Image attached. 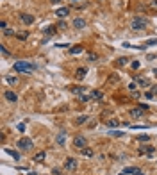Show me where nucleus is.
<instances>
[{"instance_id":"nucleus-1","label":"nucleus","mask_w":157,"mask_h":175,"mask_svg":"<svg viewBox=\"0 0 157 175\" xmlns=\"http://www.w3.org/2000/svg\"><path fill=\"white\" fill-rule=\"evenodd\" d=\"M13 70L18 71V73H22V71H23V73H27V71H34L36 66H34V65H30V63H23V61H18V63H14Z\"/></svg>"},{"instance_id":"nucleus-2","label":"nucleus","mask_w":157,"mask_h":175,"mask_svg":"<svg viewBox=\"0 0 157 175\" xmlns=\"http://www.w3.org/2000/svg\"><path fill=\"white\" fill-rule=\"evenodd\" d=\"M146 25H148V20H146L145 16H136L134 20H132V23H130V27H132V30H143Z\"/></svg>"},{"instance_id":"nucleus-3","label":"nucleus","mask_w":157,"mask_h":175,"mask_svg":"<svg viewBox=\"0 0 157 175\" xmlns=\"http://www.w3.org/2000/svg\"><path fill=\"white\" fill-rule=\"evenodd\" d=\"M18 148L20 150H30L32 148V139L30 138H22L18 141Z\"/></svg>"},{"instance_id":"nucleus-4","label":"nucleus","mask_w":157,"mask_h":175,"mask_svg":"<svg viewBox=\"0 0 157 175\" xmlns=\"http://www.w3.org/2000/svg\"><path fill=\"white\" fill-rule=\"evenodd\" d=\"M73 145H75V148L82 150V148H86L88 141H86V138H84V136H75V138H73Z\"/></svg>"},{"instance_id":"nucleus-5","label":"nucleus","mask_w":157,"mask_h":175,"mask_svg":"<svg viewBox=\"0 0 157 175\" xmlns=\"http://www.w3.org/2000/svg\"><path fill=\"white\" fill-rule=\"evenodd\" d=\"M77 166H79V164H77V159H73V157H68L66 163H64V168H66L68 172H75Z\"/></svg>"},{"instance_id":"nucleus-6","label":"nucleus","mask_w":157,"mask_h":175,"mask_svg":"<svg viewBox=\"0 0 157 175\" xmlns=\"http://www.w3.org/2000/svg\"><path fill=\"white\" fill-rule=\"evenodd\" d=\"M4 98H5L7 102H13V104H14V102L18 100V95L14 93V91H11V89H7V91H4Z\"/></svg>"},{"instance_id":"nucleus-7","label":"nucleus","mask_w":157,"mask_h":175,"mask_svg":"<svg viewBox=\"0 0 157 175\" xmlns=\"http://www.w3.org/2000/svg\"><path fill=\"white\" fill-rule=\"evenodd\" d=\"M20 22L25 23V25H30V23H34V16L32 14H20Z\"/></svg>"},{"instance_id":"nucleus-8","label":"nucleus","mask_w":157,"mask_h":175,"mask_svg":"<svg viewBox=\"0 0 157 175\" xmlns=\"http://www.w3.org/2000/svg\"><path fill=\"white\" fill-rule=\"evenodd\" d=\"M134 79H136V82H138V86H139V88H148V86H150L148 79H145V77H138V75H136Z\"/></svg>"},{"instance_id":"nucleus-9","label":"nucleus","mask_w":157,"mask_h":175,"mask_svg":"<svg viewBox=\"0 0 157 175\" xmlns=\"http://www.w3.org/2000/svg\"><path fill=\"white\" fill-rule=\"evenodd\" d=\"M70 14V9L68 7H61V9H57V11H56V16L57 18H66Z\"/></svg>"},{"instance_id":"nucleus-10","label":"nucleus","mask_w":157,"mask_h":175,"mask_svg":"<svg viewBox=\"0 0 157 175\" xmlns=\"http://www.w3.org/2000/svg\"><path fill=\"white\" fill-rule=\"evenodd\" d=\"M129 115H130L132 118H141V116H143V109H141V107H136V109H130V111H129Z\"/></svg>"},{"instance_id":"nucleus-11","label":"nucleus","mask_w":157,"mask_h":175,"mask_svg":"<svg viewBox=\"0 0 157 175\" xmlns=\"http://www.w3.org/2000/svg\"><path fill=\"white\" fill-rule=\"evenodd\" d=\"M86 75H88V70H86V68H79V70L75 71V79H79V80H82Z\"/></svg>"},{"instance_id":"nucleus-12","label":"nucleus","mask_w":157,"mask_h":175,"mask_svg":"<svg viewBox=\"0 0 157 175\" xmlns=\"http://www.w3.org/2000/svg\"><path fill=\"white\" fill-rule=\"evenodd\" d=\"M152 152H154V147L152 145H141L139 147V154H148V156H150Z\"/></svg>"},{"instance_id":"nucleus-13","label":"nucleus","mask_w":157,"mask_h":175,"mask_svg":"<svg viewBox=\"0 0 157 175\" xmlns=\"http://www.w3.org/2000/svg\"><path fill=\"white\" fill-rule=\"evenodd\" d=\"M73 27H75V29H84L86 27V22L82 18H75V20H73Z\"/></svg>"},{"instance_id":"nucleus-14","label":"nucleus","mask_w":157,"mask_h":175,"mask_svg":"<svg viewBox=\"0 0 157 175\" xmlns=\"http://www.w3.org/2000/svg\"><path fill=\"white\" fill-rule=\"evenodd\" d=\"M5 80H7V84H11V86H16L18 82H20V80H18V77H14V75H7V77H5Z\"/></svg>"},{"instance_id":"nucleus-15","label":"nucleus","mask_w":157,"mask_h":175,"mask_svg":"<svg viewBox=\"0 0 157 175\" xmlns=\"http://www.w3.org/2000/svg\"><path fill=\"white\" fill-rule=\"evenodd\" d=\"M64 139H66V132L61 130L59 134H57V145H64Z\"/></svg>"},{"instance_id":"nucleus-16","label":"nucleus","mask_w":157,"mask_h":175,"mask_svg":"<svg viewBox=\"0 0 157 175\" xmlns=\"http://www.w3.org/2000/svg\"><path fill=\"white\" fill-rule=\"evenodd\" d=\"M71 91H73V93H75V95H84V91H86V88H82V86H73L71 88Z\"/></svg>"},{"instance_id":"nucleus-17","label":"nucleus","mask_w":157,"mask_h":175,"mask_svg":"<svg viewBox=\"0 0 157 175\" xmlns=\"http://www.w3.org/2000/svg\"><path fill=\"white\" fill-rule=\"evenodd\" d=\"M91 98L93 100H100V98H104V93L98 91V89H95V91H91Z\"/></svg>"},{"instance_id":"nucleus-18","label":"nucleus","mask_w":157,"mask_h":175,"mask_svg":"<svg viewBox=\"0 0 157 175\" xmlns=\"http://www.w3.org/2000/svg\"><path fill=\"white\" fill-rule=\"evenodd\" d=\"M16 38H18V39H22V41H25V39L29 38V30H22V32H16Z\"/></svg>"},{"instance_id":"nucleus-19","label":"nucleus","mask_w":157,"mask_h":175,"mask_svg":"<svg viewBox=\"0 0 157 175\" xmlns=\"http://www.w3.org/2000/svg\"><path fill=\"white\" fill-rule=\"evenodd\" d=\"M82 156H86V157H93V156H95V152H93L91 148H82Z\"/></svg>"},{"instance_id":"nucleus-20","label":"nucleus","mask_w":157,"mask_h":175,"mask_svg":"<svg viewBox=\"0 0 157 175\" xmlns=\"http://www.w3.org/2000/svg\"><path fill=\"white\" fill-rule=\"evenodd\" d=\"M56 30H57V27L50 25V27H47V29H45V34H47V36H52V34H56Z\"/></svg>"},{"instance_id":"nucleus-21","label":"nucleus","mask_w":157,"mask_h":175,"mask_svg":"<svg viewBox=\"0 0 157 175\" xmlns=\"http://www.w3.org/2000/svg\"><path fill=\"white\" fill-rule=\"evenodd\" d=\"M34 161H36V163H41V161H45V152H38L36 156H34Z\"/></svg>"},{"instance_id":"nucleus-22","label":"nucleus","mask_w":157,"mask_h":175,"mask_svg":"<svg viewBox=\"0 0 157 175\" xmlns=\"http://www.w3.org/2000/svg\"><path fill=\"white\" fill-rule=\"evenodd\" d=\"M107 125H109V127H118V125H120V120H118V118L107 120Z\"/></svg>"},{"instance_id":"nucleus-23","label":"nucleus","mask_w":157,"mask_h":175,"mask_svg":"<svg viewBox=\"0 0 157 175\" xmlns=\"http://www.w3.org/2000/svg\"><path fill=\"white\" fill-rule=\"evenodd\" d=\"M7 154H9V156H11L13 159H20V154H18L16 150H7Z\"/></svg>"},{"instance_id":"nucleus-24","label":"nucleus","mask_w":157,"mask_h":175,"mask_svg":"<svg viewBox=\"0 0 157 175\" xmlns=\"http://www.w3.org/2000/svg\"><path fill=\"white\" fill-rule=\"evenodd\" d=\"M86 121H88V116H80V118H77V120H75L77 125H82V123H86Z\"/></svg>"},{"instance_id":"nucleus-25","label":"nucleus","mask_w":157,"mask_h":175,"mask_svg":"<svg viewBox=\"0 0 157 175\" xmlns=\"http://www.w3.org/2000/svg\"><path fill=\"white\" fill-rule=\"evenodd\" d=\"M70 52H71V54H80V52H82V47H73Z\"/></svg>"},{"instance_id":"nucleus-26","label":"nucleus","mask_w":157,"mask_h":175,"mask_svg":"<svg viewBox=\"0 0 157 175\" xmlns=\"http://www.w3.org/2000/svg\"><path fill=\"white\" fill-rule=\"evenodd\" d=\"M4 34H5V36H16V32H14L13 29H5V30H4Z\"/></svg>"},{"instance_id":"nucleus-27","label":"nucleus","mask_w":157,"mask_h":175,"mask_svg":"<svg viewBox=\"0 0 157 175\" xmlns=\"http://www.w3.org/2000/svg\"><path fill=\"white\" fill-rule=\"evenodd\" d=\"M150 9L157 11V0H152V2H150Z\"/></svg>"},{"instance_id":"nucleus-28","label":"nucleus","mask_w":157,"mask_h":175,"mask_svg":"<svg viewBox=\"0 0 157 175\" xmlns=\"http://www.w3.org/2000/svg\"><path fill=\"white\" fill-rule=\"evenodd\" d=\"M111 136H123L121 130H111Z\"/></svg>"},{"instance_id":"nucleus-29","label":"nucleus","mask_w":157,"mask_h":175,"mask_svg":"<svg viewBox=\"0 0 157 175\" xmlns=\"http://www.w3.org/2000/svg\"><path fill=\"white\" fill-rule=\"evenodd\" d=\"M136 88H138V86H136L134 82H132V84H129V91H130V93H134V91H136Z\"/></svg>"},{"instance_id":"nucleus-30","label":"nucleus","mask_w":157,"mask_h":175,"mask_svg":"<svg viewBox=\"0 0 157 175\" xmlns=\"http://www.w3.org/2000/svg\"><path fill=\"white\" fill-rule=\"evenodd\" d=\"M0 50H2V54H4V56H9V52H7V48H5L4 45H0Z\"/></svg>"},{"instance_id":"nucleus-31","label":"nucleus","mask_w":157,"mask_h":175,"mask_svg":"<svg viewBox=\"0 0 157 175\" xmlns=\"http://www.w3.org/2000/svg\"><path fill=\"white\" fill-rule=\"evenodd\" d=\"M88 59H89V61H97L98 57H97V54H89V56H88Z\"/></svg>"},{"instance_id":"nucleus-32","label":"nucleus","mask_w":157,"mask_h":175,"mask_svg":"<svg viewBox=\"0 0 157 175\" xmlns=\"http://www.w3.org/2000/svg\"><path fill=\"white\" fill-rule=\"evenodd\" d=\"M79 98H80V102H88L89 100V97H86V95H80Z\"/></svg>"},{"instance_id":"nucleus-33","label":"nucleus","mask_w":157,"mask_h":175,"mask_svg":"<svg viewBox=\"0 0 157 175\" xmlns=\"http://www.w3.org/2000/svg\"><path fill=\"white\" fill-rule=\"evenodd\" d=\"M150 138L148 136H146V134H143V136H139V141H148Z\"/></svg>"},{"instance_id":"nucleus-34","label":"nucleus","mask_w":157,"mask_h":175,"mask_svg":"<svg viewBox=\"0 0 157 175\" xmlns=\"http://www.w3.org/2000/svg\"><path fill=\"white\" fill-rule=\"evenodd\" d=\"M132 68L138 70V68H139V61H134V63H132Z\"/></svg>"},{"instance_id":"nucleus-35","label":"nucleus","mask_w":157,"mask_h":175,"mask_svg":"<svg viewBox=\"0 0 157 175\" xmlns=\"http://www.w3.org/2000/svg\"><path fill=\"white\" fill-rule=\"evenodd\" d=\"M134 175H145L141 170H138V168H134Z\"/></svg>"},{"instance_id":"nucleus-36","label":"nucleus","mask_w":157,"mask_h":175,"mask_svg":"<svg viewBox=\"0 0 157 175\" xmlns=\"http://www.w3.org/2000/svg\"><path fill=\"white\" fill-rule=\"evenodd\" d=\"M18 130H20V132L25 130V125H23V123H20V125H18Z\"/></svg>"},{"instance_id":"nucleus-37","label":"nucleus","mask_w":157,"mask_h":175,"mask_svg":"<svg viewBox=\"0 0 157 175\" xmlns=\"http://www.w3.org/2000/svg\"><path fill=\"white\" fill-rule=\"evenodd\" d=\"M146 98H154V91H148V93H146Z\"/></svg>"},{"instance_id":"nucleus-38","label":"nucleus","mask_w":157,"mask_h":175,"mask_svg":"<svg viewBox=\"0 0 157 175\" xmlns=\"http://www.w3.org/2000/svg\"><path fill=\"white\" fill-rule=\"evenodd\" d=\"M0 27H2V29L5 30V29H7V23H5V22H0Z\"/></svg>"},{"instance_id":"nucleus-39","label":"nucleus","mask_w":157,"mask_h":175,"mask_svg":"<svg viewBox=\"0 0 157 175\" xmlns=\"http://www.w3.org/2000/svg\"><path fill=\"white\" fill-rule=\"evenodd\" d=\"M54 175H61V170H57V168H54V172H52Z\"/></svg>"},{"instance_id":"nucleus-40","label":"nucleus","mask_w":157,"mask_h":175,"mask_svg":"<svg viewBox=\"0 0 157 175\" xmlns=\"http://www.w3.org/2000/svg\"><path fill=\"white\" fill-rule=\"evenodd\" d=\"M61 2V0H52V4H59Z\"/></svg>"},{"instance_id":"nucleus-41","label":"nucleus","mask_w":157,"mask_h":175,"mask_svg":"<svg viewBox=\"0 0 157 175\" xmlns=\"http://www.w3.org/2000/svg\"><path fill=\"white\" fill-rule=\"evenodd\" d=\"M154 93H155V95H157V86H155V88H154Z\"/></svg>"},{"instance_id":"nucleus-42","label":"nucleus","mask_w":157,"mask_h":175,"mask_svg":"<svg viewBox=\"0 0 157 175\" xmlns=\"http://www.w3.org/2000/svg\"><path fill=\"white\" fill-rule=\"evenodd\" d=\"M27 175H36V173H34V172H30V173H27Z\"/></svg>"},{"instance_id":"nucleus-43","label":"nucleus","mask_w":157,"mask_h":175,"mask_svg":"<svg viewBox=\"0 0 157 175\" xmlns=\"http://www.w3.org/2000/svg\"><path fill=\"white\" fill-rule=\"evenodd\" d=\"M120 175H127V173H125V172H121V173H120Z\"/></svg>"},{"instance_id":"nucleus-44","label":"nucleus","mask_w":157,"mask_h":175,"mask_svg":"<svg viewBox=\"0 0 157 175\" xmlns=\"http://www.w3.org/2000/svg\"><path fill=\"white\" fill-rule=\"evenodd\" d=\"M75 2H77V0H75Z\"/></svg>"}]
</instances>
